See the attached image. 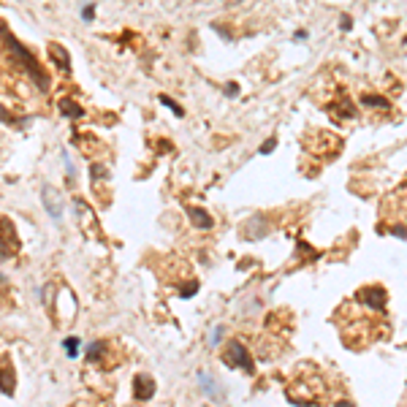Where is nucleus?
I'll return each mask as SVG.
<instances>
[{
	"label": "nucleus",
	"mask_w": 407,
	"mask_h": 407,
	"mask_svg": "<svg viewBox=\"0 0 407 407\" xmlns=\"http://www.w3.org/2000/svg\"><path fill=\"white\" fill-rule=\"evenodd\" d=\"M364 103L366 106H388L385 98H375V95H364Z\"/></svg>",
	"instance_id": "8"
},
{
	"label": "nucleus",
	"mask_w": 407,
	"mask_h": 407,
	"mask_svg": "<svg viewBox=\"0 0 407 407\" xmlns=\"http://www.w3.org/2000/svg\"><path fill=\"white\" fill-rule=\"evenodd\" d=\"M3 38H6V44H8V49H11V52H14V54H17V57H19V63H25V68H27V74H30V76H33V79H35V81H38V87H47L49 81H47V76L41 74V68H38V63H35V60H33V54H30V52H27V49H25V47H22V44H19V41H17V38H14V35H11V33H3Z\"/></svg>",
	"instance_id": "1"
},
{
	"label": "nucleus",
	"mask_w": 407,
	"mask_h": 407,
	"mask_svg": "<svg viewBox=\"0 0 407 407\" xmlns=\"http://www.w3.org/2000/svg\"><path fill=\"white\" fill-rule=\"evenodd\" d=\"M220 334H223V329H215L212 331V342H220Z\"/></svg>",
	"instance_id": "10"
},
{
	"label": "nucleus",
	"mask_w": 407,
	"mask_h": 407,
	"mask_svg": "<svg viewBox=\"0 0 407 407\" xmlns=\"http://www.w3.org/2000/svg\"><path fill=\"white\" fill-rule=\"evenodd\" d=\"M103 350H106V345H103V342H93V345L87 348V358H90V361H98Z\"/></svg>",
	"instance_id": "6"
},
{
	"label": "nucleus",
	"mask_w": 407,
	"mask_h": 407,
	"mask_svg": "<svg viewBox=\"0 0 407 407\" xmlns=\"http://www.w3.org/2000/svg\"><path fill=\"white\" fill-rule=\"evenodd\" d=\"M160 103H163V106H169V109H174L177 114L182 117V109H179V106H177V103H174V101H171V98H166V95H163V98H160Z\"/></svg>",
	"instance_id": "9"
},
{
	"label": "nucleus",
	"mask_w": 407,
	"mask_h": 407,
	"mask_svg": "<svg viewBox=\"0 0 407 407\" xmlns=\"http://www.w3.org/2000/svg\"><path fill=\"white\" fill-rule=\"evenodd\" d=\"M152 394H155V383H152V378L139 375V378L133 380V396L144 402V399H152Z\"/></svg>",
	"instance_id": "3"
},
{
	"label": "nucleus",
	"mask_w": 407,
	"mask_h": 407,
	"mask_svg": "<svg viewBox=\"0 0 407 407\" xmlns=\"http://www.w3.org/2000/svg\"><path fill=\"white\" fill-rule=\"evenodd\" d=\"M272 150H274V139H272V141H266V144H263V150H261V152H272Z\"/></svg>",
	"instance_id": "11"
},
{
	"label": "nucleus",
	"mask_w": 407,
	"mask_h": 407,
	"mask_svg": "<svg viewBox=\"0 0 407 407\" xmlns=\"http://www.w3.org/2000/svg\"><path fill=\"white\" fill-rule=\"evenodd\" d=\"M60 109H63V114H71V117H81V114H84V111H81V106H76L71 98L60 101Z\"/></svg>",
	"instance_id": "5"
},
{
	"label": "nucleus",
	"mask_w": 407,
	"mask_h": 407,
	"mask_svg": "<svg viewBox=\"0 0 407 407\" xmlns=\"http://www.w3.org/2000/svg\"><path fill=\"white\" fill-rule=\"evenodd\" d=\"M0 120H8V111L3 109V106H0Z\"/></svg>",
	"instance_id": "12"
},
{
	"label": "nucleus",
	"mask_w": 407,
	"mask_h": 407,
	"mask_svg": "<svg viewBox=\"0 0 407 407\" xmlns=\"http://www.w3.org/2000/svg\"><path fill=\"white\" fill-rule=\"evenodd\" d=\"M339 407H353V405H345V402H339Z\"/></svg>",
	"instance_id": "13"
},
{
	"label": "nucleus",
	"mask_w": 407,
	"mask_h": 407,
	"mask_svg": "<svg viewBox=\"0 0 407 407\" xmlns=\"http://www.w3.org/2000/svg\"><path fill=\"white\" fill-rule=\"evenodd\" d=\"M228 364L233 366H242L244 372H253V358L247 356V348L242 342H228Z\"/></svg>",
	"instance_id": "2"
},
{
	"label": "nucleus",
	"mask_w": 407,
	"mask_h": 407,
	"mask_svg": "<svg viewBox=\"0 0 407 407\" xmlns=\"http://www.w3.org/2000/svg\"><path fill=\"white\" fill-rule=\"evenodd\" d=\"M63 348L68 350L71 358H76V356H79V339H76V337H68V339L63 342Z\"/></svg>",
	"instance_id": "7"
},
{
	"label": "nucleus",
	"mask_w": 407,
	"mask_h": 407,
	"mask_svg": "<svg viewBox=\"0 0 407 407\" xmlns=\"http://www.w3.org/2000/svg\"><path fill=\"white\" fill-rule=\"evenodd\" d=\"M187 215H190L193 223H198V228H212V217L204 209H187Z\"/></svg>",
	"instance_id": "4"
}]
</instances>
